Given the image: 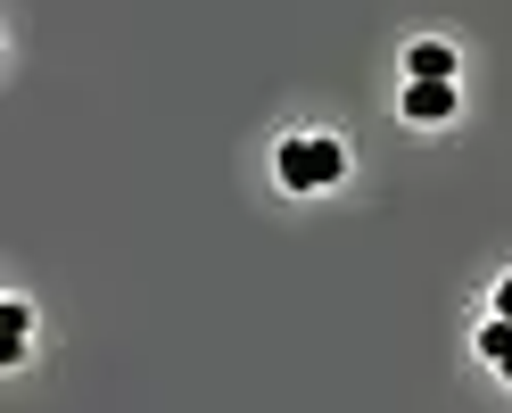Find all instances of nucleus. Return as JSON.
<instances>
[{
	"label": "nucleus",
	"mask_w": 512,
	"mask_h": 413,
	"mask_svg": "<svg viewBox=\"0 0 512 413\" xmlns=\"http://www.w3.org/2000/svg\"><path fill=\"white\" fill-rule=\"evenodd\" d=\"M339 174H347V141H331V133L281 141V190H331Z\"/></svg>",
	"instance_id": "f257e3e1"
},
{
	"label": "nucleus",
	"mask_w": 512,
	"mask_h": 413,
	"mask_svg": "<svg viewBox=\"0 0 512 413\" xmlns=\"http://www.w3.org/2000/svg\"><path fill=\"white\" fill-rule=\"evenodd\" d=\"M405 75H422V83H455V50H446V42H413V50H405Z\"/></svg>",
	"instance_id": "7ed1b4c3"
},
{
	"label": "nucleus",
	"mask_w": 512,
	"mask_h": 413,
	"mask_svg": "<svg viewBox=\"0 0 512 413\" xmlns=\"http://www.w3.org/2000/svg\"><path fill=\"white\" fill-rule=\"evenodd\" d=\"M446 116H455V83H422L413 75L405 83V124H446Z\"/></svg>",
	"instance_id": "f03ea898"
},
{
	"label": "nucleus",
	"mask_w": 512,
	"mask_h": 413,
	"mask_svg": "<svg viewBox=\"0 0 512 413\" xmlns=\"http://www.w3.org/2000/svg\"><path fill=\"white\" fill-rule=\"evenodd\" d=\"M25 331H34V306L9 298V306H0V364H17V356H25Z\"/></svg>",
	"instance_id": "20e7f679"
},
{
	"label": "nucleus",
	"mask_w": 512,
	"mask_h": 413,
	"mask_svg": "<svg viewBox=\"0 0 512 413\" xmlns=\"http://www.w3.org/2000/svg\"><path fill=\"white\" fill-rule=\"evenodd\" d=\"M479 356H488V364H496V372L512 380V323H504V314H496L488 331H479Z\"/></svg>",
	"instance_id": "39448f33"
},
{
	"label": "nucleus",
	"mask_w": 512,
	"mask_h": 413,
	"mask_svg": "<svg viewBox=\"0 0 512 413\" xmlns=\"http://www.w3.org/2000/svg\"><path fill=\"white\" fill-rule=\"evenodd\" d=\"M496 314H504V323H512V273L496 281Z\"/></svg>",
	"instance_id": "423d86ee"
}]
</instances>
